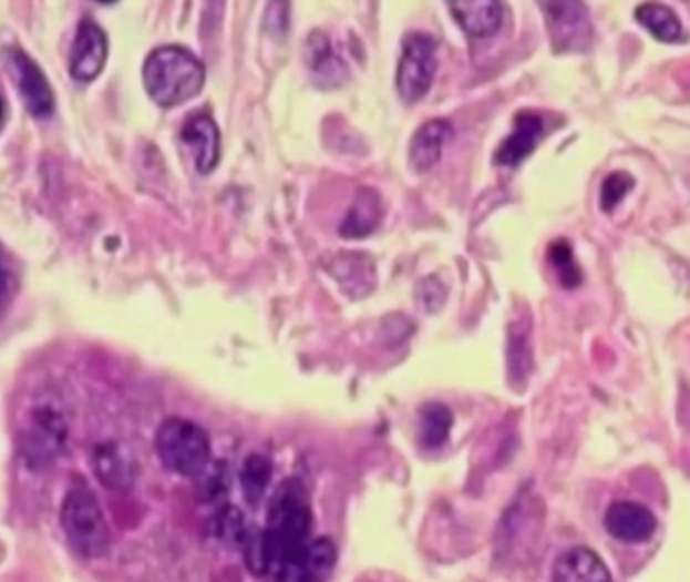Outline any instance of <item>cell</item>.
Listing matches in <instances>:
<instances>
[{"instance_id":"1","label":"cell","mask_w":690,"mask_h":582,"mask_svg":"<svg viewBox=\"0 0 690 582\" xmlns=\"http://www.w3.org/2000/svg\"><path fill=\"white\" fill-rule=\"evenodd\" d=\"M313 512L303 483L287 480L275 491L267 525L260 532H250L247 544L243 547L245 562L253 574L265 576L275 574L285 560L311 540Z\"/></svg>"},{"instance_id":"2","label":"cell","mask_w":690,"mask_h":582,"mask_svg":"<svg viewBox=\"0 0 690 582\" xmlns=\"http://www.w3.org/2000/svg\"><path fill=\"white\" fill-rule=\"evenodd\" d=\"M142 73L150 98L162 108L190 102L203 92L206 80L203 61L181 45L154 49Z\"/></svg>"},{"instance_id":"3","label":"cell","mask_w":690,"mask_h":582,"mask_svg":"<svg viewBox=\"0 0 690 582\" xmlns=\"http://www.w3.org/2000/svg\"><path fill=\"white\" fill-rule=\"evenodd\" d=\"M68 421L59 400L43 395L31 402L19 427V453L27 468L41 471L58 459L68 443Z\"/></svg>"},{"instance_id":"4","label":"cell","mask_w":690,"mask_h":582,"mask_svg":"<svg viewBox=\"0 0 690 582\" xmlns=\"http://www.w3.org/2000/svg\"><path fill=\"white\" fill-rule=\"evenodd\" d=\"M61 525L69 544L85 559H100L110 549V528L95 493L85 481L73 483L65 493Z\"/></svg>"},{"instance_id":"5","label":"cell","mask_w":690,"mask_h":582,"mask_svg":"<svg viewBox=\"0 0 690 582\" xmlns=\"http://www.w3.org/2000/svg\"><path fill=\"white\" fill-rule=\"evenodd\" d=\"M154 446L162 466L182 478H200L210 466V437L198 422L166 419L156 431Z\"/></svg>"},{"instance_id":"6","label":"cell","mask_w":690,"mask_h":582,"mask_svg":"<svg viewBox=\"0 0 690 582\" xmlns=\"http://www.w3.org/2000/svg\"><path fill=\"white\" fill-rule=\"evenodd\" d=\"M439 69L436 41L424 31H412L402 41V55L398 63V93L408 103L420 102L431 92Z\"/></svg>"},{"instance_id":"7","label":"cell","mask_w":690,"mask_h":582,"mask_svg":"<svg viewBox=\"0 0 690 582\" xmlns=\"http://www.w3.org/2000/svg\"><path fill=\"white\" fill-rule=\"evenodd\" d=\"M4 63L17 83L27 112L33 118H49L55 110V95L47 81V75L37 65L34 59L29 58L21 47H11L4 51Z\"/></svg>"},{"instance_id":"8","label":"cell","mask_w":690,"mask_h":582,"mask_svg":"<svg viewBox=\"0 0 690 582\" xmlns=\"http://www.w3.org/2000/svg\"><path fill=\"white\" fill-rule=\"evenodd\" d=\"M338 562V549L329 538L309 540L295 550L272 574L275 582H326Z\"/></svg>"},{"instance_id":"9","label":"cell","mask_w":690,"mask_h":582,"mask_svg":"<svg viewBox=\"0 0 690 582\" xmlns=\"http://www.w3.org/2000/svg\"><path fill=\"white\" fill-rule=\"evenodd\" d=\"M107 34L100 24L91 19H83L78 33L71 45V55H69V71L71 78L81 83H90V81L100 78L105 61H107Z\"/></svg>"},{"instance_id":"10","label":"cell","mask_w":690,"mask_h":582,"mask_svg":"<svg viewBox=\"0 0 690 582\" xmlns=\"http://www.w3.org/2000/svg\"><path fill=\"white\" fill-rule=\"evenodd\" d=\"M608 534L624 544H645L657 532V515L645 503L618 500L611 503L604 515Z\"/></svg>"},{"instance_id":"11","label":"cell","mask_w":690,"mask_h":582,"mask_svg":"<svg viewBox=\"0 0 690 582\" xmlns=\"http://www.w3.org/2000/svg\"><path fill=\"white\" fill-rule=\"evenodd\" d=\"M182 142L193 154L196 171L208 174L215 171L220 159V132L208 114H194L184 122Z\"/></svg>"},{"instance_id":"12","label":"cell","mask_w":690,"mask_h":582,"mask_svg":"<svg viewBox=\"0 0 690 582\" xmlns=\"http://www.w3.org/2000/svg\"><path fill=\"white\" fill-rule=\"evenodd\" d=\"M542 9L545 11V19L557 49H577L586 43L591 29L581 4L552 2L542 4Z\"/></svg>"},{"instance_id":"13","label":"cell","mask_w":690,"mask_h":582,"mask_svg":"<svg viewBox=\"0 0 690 582\" xmlns=\"http://www.w3.org/2000/svg\"><path fill=\"white\" fill-rule=\"evenodd\" d=\"M328 272L351 297L368 296L375 287V265L365 253H338L329 259Z\"/></svg>"},{"instance_id":"14","label":"cell","mask_w":690,"mask_h":582,"mask_svg":"<svg viewBox=\"0 0 690 582\" xmlns=\"http://www.w3.org/2000/svg\"><path fill=\"white\" fill-rule=\"evenodd\" d=\"M91 466L105 488L130 490L136 481V463L130 451L120 443H102L91 453Z\"/></svg>"},{"instance_id":"15","label":"cell","mask_w":690,"mask_h":582,"mask_svg":"<svg viewBox=\"0 0 690 582\" xmlns=\"http://www.w3.org/2000/svg\"><path fill=\"white\" fill-rule=\"evenodd\" d=\"M544 136V118L535 112H519L507 140L498 146L495 161L503 166H517L532 154Z\"/></svg>"},{"instance_id":"16","label":"cell","mask_w":690,"mask_h":582,"mask_svg":"<svg viewBox=\"0 0 690 582\" xmlns=\"http://www.w3.org/2000/svg\"><path fill=\"white\" fill-rule=\"evenodd\" d=\"M552 582H611V574L594 550L576 547L555 560Z\"/></svg>"},{"instance_id":"17","label":"cell","mask_w":690,"mask_h":582,"mask_svg":"<svg viewBox=\"0 0 690 582\" xmlns=\"http://www.w3.org/2000/svg\"><path fill=\"white\" fill-rule=\"evenodd\" d=\"M453 137V126L446 120H429L416 130L410 142V164L419 172L431 171L436 162L441 161L442 152Z\"/></svg>"},{"instance_id":"18","label":"cell","mask_w":690,"mask_h":582,"mask_svg":"<svg viewBox=\"0 0 690 582\" xmlns=\"http://www.w3.org/2000/svg\"><path fill=\"white\" fill-rule=\"evenodd\" d=\"M382 213H384V206H382V201H380L378 193L372 191V188H360L356 193V198L351 203L348 215L341 223V235L350 237V239L370 235L380 225Z\"/></svg>"},{"instance_id":"19","label":"cell","mask_w":690,"mask_h":582,"mask_svg":"<svg viewBox=\"0 0 690 582\" xmlns=\"http://www.w3.org/2000/svg\"><path fill=\"white\" fill-rule=\"evenodd\" d=\"M449 9L463 27L464 33L475 39L497 33L503 23V4L498 2H459Z\"/></svg>"},{"instance_id":"20","label":"cell","mask_w":690,"mask_h":582,"mask_svg":"<svg viewBox=\"0 0 690 582\" xmlns=\"http://www.w3.org/2000/svg\"><path fill=\"white\" fill-rule=\"evenodd\" d=\"M307 63L313 71L317 80L326 81L328 85L340 83L346 75V65L331 49L328 37L321 33H311L307 39Z\"/></svg>"},{"instance_id":"21","label":"cell","mask_w":690,"mask_h":582,"mask_svg":"<svg viewBox=\"0 0 690 582\" xmlns=\"http://www.w3.org/2000/svg\"><path fill=\"white\" fill-rule=\"evenodd\" d=\"M636 19L648 33L662 43H677L684 33L679 14L667 4H657V2L640 4L636 9Z\"/></svg>"},{"instance_id":"22","label":"cell","mask_w":690,"mask_h":582,"mask_svg":"<svg viewBox=\"0 0 690 582\" xmlns=\"http://www.w3.org/2000/svg\"><path fill=\"white\" fill-rule=\"evenodd\" d=\"M453 429V412L441 402L422 407L419 421V437L424 449H441Z\"/></svg>"},{"instance_id":"23","label":"cell","mask_w":690,"mask_h":582,"mask_svg":"<svg viewBox=\"0 0 690 582\" xmlns=\"http://www.w3.org/2000/svg\"><path fill=\"white\" fill-rule=\"evenodd\" d=\"M272 466L269 457L253 453L240 468V486L250 506H257L271 481Z\"/></svg>"},{"instance_id":"24","label":"cell","mask_w":690,"mask_h":582,"mask_svg":"<svg viewBox=\"0 0 690 582\" xmlns=\"http://www.w3.org/2000/svg\"><path fill=\"white\" fill-rule=\"evenodd\" d=\"M213 534L228 547L243 549L250 537L249 525L243 512L235 506H225L213 518Z\"/></svg>"},{"instance_id":"25","label":"cell","mask_w":690,"mask_h":582,"mask_svg":"<svg viewBox=\"0 0 690 582\" xmlns=\"http://www.w3.org/2000/svg\"><path fill=\"white\" fill-rule=\"evenodd\" d=\"M547 257H549V263L554 265L562 286L576 287L581 284V272L576 265L574 253H571V247L567 241H554L549 252H547Z\"/></svg>"},{"instance_id":"26","label":"cell","mask_w":690,"mask_h":582,"mask_svg":"<svg viewBox=\"0 0 690 582\" xmlns=\"http://www.w3.org/2000/svg\"><path fill=\"white\" fill-rule=\"evenodd\" d=\"M529 336H532V326L527 320L513 321L509 331V365L513 372H523L527 370L529 363Z\"/></svg>"},{"instance_id":"27","label":"cell","mask_w":690,"mask_h":582,"mask_svg":"<svg viewBox=\"0 0 690 582\" xmlns=\"http://www.w3.org/2000/svg\"><path fill=\"white\" fill-rule=\"evenodd\" d=\"M634 186V178L626 172H611L606 176V181L601 184L600 205L606 213L614 211L616 206L620 205L624 201V196L630 193V188Z\"/></svg>"},{"instance_id":"28","label":"cell","mask_w":690,"mask_h":582,"mask_svg":"<svg viewBox=\"0 0 690 582\" xmlns=\"http://www.w3.org/2000/svg\"><path fill=\"white\" fill-rule=\"evenodd\" d=\"M200 480H203V486H200V490H203V496L208 500V502H220V500H225L228 493V471L227 463H223V461H216L213 466H208V468L204 469L203 476H200Z\"/></svg>"},{"instance_id":"29","label":"cell","mask_w":690,"mask_h":582,"mask_svg":"<svg viewBox=\"0 0 690 582\" xmlns=\"http://www.w3.org/2000/svg\"><path fill=\"white\" fill-rule=\"evenodd\" d=\"M9 289H11V279H9L7 269L0 265V304L9 296Z\"/></svg>"},{"instance_id":"30","label":"cell","mask_w":690,"mask_h":582,"mask_svg":"<svg viewBox=\"0 0 690 582\" xmlns=\"http://www.w3.org/2000/svg\"><path fill=\"white\" fill-rule=\"evenodd\" d=\"M2 115H4V105H2V100H0V120H2Z\"/></svg>"}]
</instances>
